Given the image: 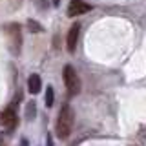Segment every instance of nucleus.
I'll return each mask as SVG.
<instances>
[{
  "label": "nucleus",
  "mask_w": 146,
  "mask_h": 146,
  "mask_svg": "<svg viewBox=\"0 0 146 146\" xmlns=\"http://www.w3.org/2000/svg\"><path fill=\"white\" fill-rule=\"evenodd\" d=\"M73 121H75V115H73V110L70 104H64L60 113L57 117V126H55V131L60 139H68L73 130Z\"/></svg>",
  "instance_id": "f257e3e1"
},
{
  "label": "nucleus",
  "mask_w": 146,
  "mask_h": 146,
  "mask_svg": "<svg viewBox=\"0 0 146 146\" xmlns=\"http://www.w3.org/2000/svg\"><path fill=\"white\" fill-rule=\"evenodd\" d=\"M62 75H64V84H66L68 91H70L71 95H77L80 91V79H79V75H77L75 68L66 66L64 71H62Z\"/></svg>",
  "instance_id": "f03ea898"
},
{
  "label": "nucleus",
  "mask_w": 146,
  "mask_h": 146,
  "mask_svg": "<svg viewBox=\"0 0 146 146\" xmlns=\"http://www.w3.org/2000/svg\"><path fill=\"white\" fill-rule=\"evenodd\" d=\"M6 33H7V38H9V48H11L13 53H20V48H22V31H20V26L18 24H9L6 27Z\"/></svg>",
  "instance_id": "7ed1b4c3"
},
{
  "label": "nucleus",
  "mask_w": 146,
  "mask_h": 146,
  "mask_svg": "<svg viewBox=\"0 0 146 146\" xmlns=\"http://www.w3.org/2000/svg\"><path fill=\"white\" fill-rule=\"evenodd\" d=\"M0 124L2 128H6L7 131H11L13 128L17 126V113L13 108H6L2 113H0Z\"/></svg>",
  "instance_id": "20e7f679"
},
{
  "label": "nucleus",
  "mask_w": 146,
  "mask_h": 146,
  "mask_svg": "<svg viewBox=\"0 0 146 146\" xmlns=\"http://www.w3.org/2000/svg\"><path fill=\"white\" fill-rule=\"evenodd\" d=\"M91 9V6L84 0H71L70 6H68V15L70 17H79V15H84Z\"/></svg>",
  "instance_id": "39448f33"
},
{
  "label": "nucleus",
  "mask_w": 146,
  "mask_h": 146,
  "mask_svg": "<svg viewBox=\"0 0 146 146\" xmlns=\"http://www.w3.org/2000/svg\"><path fill=\"white\" fill-rule=\"evenodd\" d=\"M79 33H80V26L75 22V24L70 27V31H68V51H70V53H73V51H75V48H77Z\"/></svg>",
  "instance_id": "423d86ee"
},
{
  "label": "nucleus",
  "mask_w": 146,
  "mask_h": 146,
  "mask_svg": "<svg viewBox=\"0 0 146 146\" xmlns=\"http://www.w3.org/2000/svg\"><path fill=\"white\" fill-rule=\"evenodd\" d=\"M27 90H29L31 95L40 93V90H42V80H40V77L36 75V73H33V75L27 79Z\"/></svg>",
  "instance_id": "0eeeda50"
},
{
  "label": "nucleus",
  "mask_w": 146,
  "mask_h": 146,
  "mask_svg": "<svg viewBox=\"0 0 146 146\" xmlns=\"http://www.w3.org/2000/svg\"><path fill=\"white\" fill-rule=\"evenodd\" d=\"M46 106L48 108L53 106V88L51 86H48V90H46Z\"/></svg>",
  "instance_id": "6e6552de"
},
{
  "label": "nucleus",
  "mask_w": 146,
  "mask_h": 146,
  "mask_svg": "<svg viewBox=\"0 0 146 146\" xmlns=\"http://www.w3.org/2000/svg\"><path fill=\"white\" fill-rule=\"evenodd\" d=\"M27 27H29L31 31H36V33H40V31H42V29H40V26L36 24V22H31V20L27 22Z\"/></svg>",
  "instance_id": "1a4fd4ad"
},
{
  "label": "nucleus",
  "mask_w": 146,
  "mask_h": 146,
  "mask_svg": "<svg viewBox=\"0 0 146 146\" xmlns=\"http://www.w3.org/2000/svg\"><path fill=\"white\" fill-rule=\"evenodd\" d=\"M35 4H36V7H38L40 11H44L46 6H48V0H35Z\"/></svg>",
  "instance_id": "9d476101"
},
{
  "label": "nucleus",
  "mask_w": 146,
  "mask_h": 146,
  "mask_svg": "<svg viewBox=\"0 0 146 146\" xmlns=\"http://www.w3.org/2000/svg\"><path fill=\"white\" fill-rule=\"evenodd\" d=\"M27 117H35V104H27Z\"/></svg>",
  "instance_id": "9b49d317"
},
{
  "label": "nucleus",
  "mask_w": 146,
  "mask_h": 146,
  "mask_svg": "<svg viewBox=\"0 0 146 146\" xmlns=\"http://www.w3.org/2000/svg\"><path fill=\"white\" fill-rule=\"evenodd\" d=\"M60 4V0H53V6H58Z\"/></svg>",
  "instance_id": "f8f14e48"
},
{
  "label": "nucleus",
  "mask_w": 146,
  "mask_h": 146,
  "mask_svg": "<svg viewBox=\"0 0 146 146\" xmlns=\"http://www.w3.org/2000/svg\"><path fill=\"white\" fill-rule=\"evenodd\" d=\"M20 146H27V141L24 139V141H22V144H20Z\"/></svg>",
  "instance_id": "ddd939ff"
},
{
  "label": "nucleus",
  "mask_w": 146,
  "mask_h": 146,
  "mask_svg": "<svg viewBox=\"0 0 146 146\" xmlns=\"http://www.w3.org/2000/svg\"><path fill=\"white\" fill-rule=\"evenodd\" d=\"M0 143H2V137H0Z\"/></svg>",
  "instance_id": "4468645a"
}]
</instances>
